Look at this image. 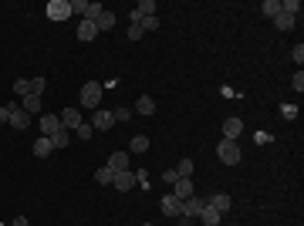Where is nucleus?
Listing matches in <instances>:
<instances>
[{"label":"nucleus","mask_w":304,"mask_h":226,"mask_svg":"<svg viewBox=\"0 0 304 226\" xmlns=\"http://www.w3.org/2000/svg\"><path fill=\"white\" fill-rule=\"evenodd\" d=\"M98 102H101V85L98 81H85L81 85V108H98Z\"/></svg>","instance_id":"obj_1"},{"label":"nucleus","mask_w":304,"mask_h":226,"mask_svg":"<svg viewBox=\"0 0 304 226\" xmlns=\"http://www.w3.org/2000/svg\"><path fill=\"white\" fill-rule=\"evenodd\" d=\"M216 156H220V162H226V166H236V162H240V145L230 142V138H223V142L216 145Z\"/></svg>","instance_id":"obj_2"},{"label":"nucleus","mask_w":304,"mask_h":226,"mask_svg":"<svg viewBox=\"0 0 304 226\" xmlns=\"http://www.w3.org/2000/svg\"><path fill=\"white\" fill-rule=\"evenodd\" d=\"M91 128H95V132H108V128H112L115 125V115L112 112H105V108H95V115H91Z\"/></svg>","instance_id":"obj_3"},{"label":"nucleus","mask_w":304,"mask_h":226,"mask_svg":"<svg viewBox=\"0 0 304 226\" xmlns=\"http://www.w3.org/2000/svg\"><path fill=\"white\" fill-rule=\"evenodd\" d=\"M47 17L51 21H68L71 17V0H51L47 4Z\"/></svg>","instance_id":"obj_4"},{"label":"nucleus","mask_w":304,"mask_h":226,"mask_svg":"<svg viewBox=\"0 0 304 226\" xmlns=\"http://www.w3.org/2000/svg\"><path fill=\"white\" fill-rule=\"evenodd\" d=\"M159 206H162V213L172 216V219H179V216H183V199H176L172 192H169V196H162V199H159Z\"/></svg>","instance_id":"obj_5"},{"label":"nucleus","mask_w":304,"mask_h":226,"mask_svg":"<svg viewBox=\"0 0 304 226\" xmlns=\"http://www.w3.org/2000/svg\"><path fill=\"white\" fill-rule=\"evenodd\" d=\"M7 108H11V125L14 128H27V125H31V118H27V112L21 108V102H11Z\"/></svg>","instance_id":"obj_6"},{"label":"nucleus","mask_w":304,"mask_h":226,"mask_svg":"<svg viewBox=\"0 0 304 226\" xmlns=\"http://www.w3.org/2000/svg\"><path fill=\"white\" fill-rule=\"evenodd\" d=\"M203 209H206V199H196V196H190V199H183V216H186V219H193V216H200Z\"/></svg>","instance_id":"obj_7"},{"label":"nucleus","mask_w":304,"mask_h":226,"mask_svg":"<svg viewBox=\"0 0 304 226\" xmlns=\"http://www.w3.org/2000/svg\"><path fill=\"white\" fill-rule=\"evenodd\" d=\"M54 132H61V115H44V118H41V135L51 138Z\"/></svg>","instance_id":"obj_8"},{"label":"nucleus","mask_w":304,"mask_h":226,"mask_svg":"<svg viewBox=\"0 0 304 226\" xmlns=\"http://www.w3.org/2000/svg\"><path fill=\"white\" fill-rule=\"evenodd\" d=\"M78 125H81V112H78V108H65V112H61V128L75 132Z\"/></svg>","instance_id":"obj_9"},{"label":"nucleus","mask_w":304,"mask_h":226,"mask_svg":"<svg viewBox=\"0 0 304 226\" xmlns=\"http://www.w3.org/2000/svg\"><path fill=\"white\" fill-rule=\"evenodd\" d=\"M240 135H244V122H240V118H226V122H223V138L236 142Z\"/></svg>","instance_id":"obj_10"},{"label":"nucleus","mask_w":304,"mask_h":226,"mask_svg":"<svg viewBox=\"0 0 304 226\" xmlns=\"http://www.w3.org/2000/svg\"><path fill=\"white\" fill-rule=\"evenodd\" d=\"M112 186H115V189H118V192H129V189H132V186H135V176H132V172H129V169H125V172H115Z\"/></svg>","instance_id":"obj_11"},{"label":"nucleus","mask_w":304,"mask_h":226,"mask_svg":"<svg viewBox=\"0 0 304 226\" xmlns=\"http://www.w3.org/2000/svg\"><path fill=\"white\" fill-rule=\"evenodd\" d=\"M206 203L213 206V209H216L220 216H223V213H230V206H233V203H230V196H226V192H216V196H210Z\"/></svg>","instance_id":"obj_12"},{"label":"nucleus","mask_w":304,"mask_h":226,"mask_svg":"<svg viewBox=\"0 0 304 226\" xmlns=\"http://www.w3.org/2000/svg\"><path fill=\"white\" fill-rule=\"evenodd\" d=\"M108 169L112 172H125L129 169V152H112V156H108Z\"/></svg>","instance_id":"obj_13"},{"label":"nucleus","mask_w":304,"mask_h":226,"mask_svg":"<svg viewBox=\"0 0 304 226\" xmlns=\"http://www.w3.org/2000/svg\"><path fill=\"white\" fill-rule=\"evenodd\" d=\"M172 196H176V199H190L193 196V179H176L172 182Z\"/></svg>","instance_id":"obj_14"},{"label":"nucleus","mask_w":304,"mask_h":226,"mask_svg":"<svg viewBox=\"0 0 304 226\" xmlns=\"http://www.w3.org/2000/svg\"><path fill=\"white\" fill-rule=\"evenodd\" d=\"M95 27H98V34H101V31H112V27H115V14L112 11H101L98 17H95Z\"/></svg>","instance_id":"obj_15"},{"label":"nucleus","mask_w":304,"mask_h":226,"mask_svg":"<svg viewBox=\"0 0 304 226\" xmlns=\"http://www.w3.org/2000/svg\"><path fill=\"white\" fill-rule=\"evenodd\" d=\"M78 37H81V41H95V37H98V27H95V21H81V24H78Z\"/></svg>","instance_id":"obj_16"},{"label":"nucleus","mask_w":304,"mask_h":226,"mask_svg":"<svg viewBox=\"0 0 304 226\" xmlns=\"http://www.w3.org/2000/svg\"><path fill=\"white\" fill-rule=\"evenodd\" d=\"M135 112H139V115H152V112H156V102H152V95H142V98L135 102Z\"/></svg>","instance_id":"obj_17"},{"label":"nucleus","mask_w":304,"mask_h":226,"mask_svg":"<svg viewBox=\"0 0 304 226\" xmlns=\"http://www.w3.org/2000/svg\"><path fill=\"white\" fill-rule=\"evenodd\" d=\"M51 148H54V145H51V138L41 135L37 142H34V156H37V159H47V156H51Z\"/></svg>","instance_id":"obj_18"},{"label":"nucleus","mask_w":304,"mask_h":226,"mask_svg":"<svg viewBox=\"0 0 304 226\" xmlns=\"http://www.w3.org/2000/svg\"><path fill=\"white\" fill-rule=\"evenodd\" d=\"M21 108L27 115H37V112H41V95H27V98L21 102Z\"/></svg>","instance_id":"obj_19"},{"label":"nucleus","mask_w":304,"mask_h":226,"mask_svg":"<svg viewBox=\"0 0 304 226\" xmlns=\"http://www.w3.org/2000/svg\"><path fill=\"white\" fill-rule=\"evenodd\" d=\"M200 223H203V226H216V223H220V213H216L213 206L206 203V209L200 213Z\"/></svg>","instance_id":"obj_20"},{"label":"nucleus","mask_w":304,"mask_h":226,"mask_svg":"<svg viewBox=\"0 0 304 226\" xmlns=\"http://www.w3.org/2000/svg\"><path fill=\"white\" fill-rule=\"evenodd\" d=\"M51 145H54V148H68V145H71V132H68V128L54 132V135H51Z\"/></svg>","instance_id":"obj_21"},{"label":"nucleus","mask_w":304,"mask_h":226,"mask_svg":"<svg viewBox=\"0 0 304 226\" xmlns=\"http://www.w3.org/2000/svg\"><path fill=\"white\" fill-rule=\"evenodd\" d=\"M260 11H264V17L274 21V17L281 14V0H264V4H260Z\"/></svg>","instance_id":"obj_22"},{"label":"nucleus","mask_w":304,"mask_h":226,"mask_svg":"<svg viewBox=\"0 0 304 226\" xmlns=\"http://www.w3.org/2000/svg\"><path fill=\"white\" fill-rule=\"evenodd\" d=\"M274 27H277V31H291V27H294V17H291V14H277V17H274Z\"/></svg>","instance_id":"obj_23"},{"label":"nucleus","mask_w":304,"mask_h":226,"mask_svg":"<svg viewBox=\"0 0 304 226\" xmlns=\"http://www.w3.org/2000/svg\"><path fill=\"white\" fill-rule=\"evenodd\" d=\"M112 179H115V172L108 169V166H101V169L95 172V182H98V186H112Z\"/></svg>","instance_id":"obj_24"},{"label":"nucleus","mask_w":304,"mask_h":226,"mask_svg":"<svg viewBox=\"0 0 304 226\" xmlns=\"http://www.w3.org/2000/svg\"><path fill=\"white\" fill-rule=\"evenodd\" d=\"M129 148H132L135 156H142V152H149V138L146 135H135L132 142H129Z\"/></svg>","instance_id":"obj_25"},{"label":"nucleus","mask_w":304,"mask_h":226,"mask_svg":"<svg viewBox=\"0 0 304 226\" xmlns=\"http://www.w3.org/2000/svg\"><path fill=\"white\" fill-rule=\"evenodd\" d=\"M281 11H284V14H291L294 21H297V17H301V0H284Z\"/></svg>","instance_id":"obj_26"},{"label":"nucleus","mask_w":304,"mask_h":226,"mask_svg":"<svg viewBox=\"0 0 304 226\" xmlns=\"http://www.w3.org/2000/svg\"><path fill=\"white\" fill-rule=\"evenodd\" d=\"M176 176L179 179H193V159H183L179 166H176Z\"/></svg>","instance_id":"obj_27"},{"label":"nucleus","mask_w":304,"mask_h":226,"mask_svg":"<svg viewBox=\"0 0 304 226\" xmlns=\"http://www.w3.org/2000/svg\"><path fill=\"white\" fill-rule=\"evenodd\" d=\"M135 11L142 14V17H156V0H142V4H135Z\"/></svg>","instance_id":"obj_28"},{"label":"nucleus","mask_w":304,"mask_h":226,"mask_svg":"<svg viewBox=\"0 0 304 226\" xmlns=\"http://www.w3.org/2000/svg\"><path fill=\"white\" fill-rule=\"evenodd\" d=\"M14 95L27 98V95H31V81H27V78H17V81H14Z\"/></svg>","instance_id":"obj_29"},{"label":"nucleus","mask_w":304,"mask_h":226,"mask_svg":"<svg viewBox=\"0 0 304 226\" xmlns=\"http://www.w3.org/2000/svg\"><path fill=\"white\" fill-rule=\"evenodd\" d=\"M75 135H78V138H81V142H88V138H91V135H95V128H91V125H88V122H81V125H78V128H75Z\"/></svg>","instance_id":"obj_30"},{"label":"nucleus","mask_w":304,"mask_h":226,"mask_svg":"<svg viewBox=\"0 0 304 226\" xmlns=\"http://www.w3.org/2000/svg\"><path fill=\"white\" fill-rule=\"evenodd\" d=\"M101 11H105L101 4H88V11H85V17H81V21H95V17H98Z\"/></svg>","instance_id":"obj_31"},{"label":"nucleus","mask_w":304,"mask_h":226,"mask_svg":"<svg viewBox=\"0 0 304 226\" xmlns=\"http://www.w3.org/2000/svg\"><path fill=\"white\" fill-rule=\"evenodd\" d=\"M139 27H142V31H159V17H142Z\"/></svg>","instance_id":"obj_32"},{"label":"nucleus","mask_w":304,"mask_h":226,"mask_svg":"<svg viewBox=\"0 0 304 226\" xmlns=\"http://www.w3.org/2000/svg\"><path fill=\"white\" fill-rule=\"evenodd\" d=\"M85 11H88V0H71V14L85 17Z\"/></svg>","instance_id":"obj_33"},{"label":"nucleus","mask_w":304,"mask_h":226,"mask_svg":"<svg viewBox=\"0 0 304 226\" xmlns=\"http://www.w3.org/2000/svg\"><path fill=\"white\" fill-rule=\"evenodd\" d=\"M44 88H47V81H44V78H31V95H41Z\"/></svg>","instance_id":"obj_34"},{"label":"nucleus","mask_w":304,"mask_h":226,"mask_svg":"<svg viewBox=\"0 0 304 226\" xmlns=\"http://www.w3.org/2000/svg\"><path fill=\"white\" fill-rule=\"evenodd\" d=\"M142 34H146V31H142L139 24H129V41H142Z\"/></svg>","instance_id":"obj_35"},{"label":"nucleus","mask_w":304,"mask_h":226,"mask_svg":"<svg viewBox=\"0 0 304 226\" xmlns=\"http://www.w3.org/2000/svg\"><path fill=\"white\" fill-rule=\"evenodd\" d=\"M115 122H129V118H132V112H129V108H125V105H122V108H115Z\"/></svg>","instance_id":"obj_36"},{"label":"nucleus","mask_w":304,"mask_h":226,"mask_svg":"<svg viewBox=\"0 0 304 226\" xmlns=\"http://www.w3.org/2000/svg\"><path fill=\"white\" fill-rule=\"evenodd\" d=\"M281 115L284 118H297V105H281Z\"/></svg>","instance_id":"obj_37"},{"label":"nucleus","mask_w":304,"mask_h":226,"mask_svg":"<svg viewBox=\"0 0 304 226\" xmlns=\"http://www.w3.org/2000/svg\"><path fill=\"white\" fill-rule=\"evenodd\" d=\"M291 85H294V91H304V74H301V71L294 74V81H291Z\"/></svg>","instance_id":"obj_38"},{"label":"nucleus","mask_w":304,"mask_h":226,"mask_svg":"<svg viewBox=\"0 0 304 226\" xmlns=\"http://www.w3.org/2000/svg\"><path fill=\"white\" fill-rule=\"evenodd\" d=\"M0 122H11V108L7 105H0Z\"/></svg>","instance_id":"obj_39"},{"label":"nucleus","mask_w":304,"mask_h":226,"mask_svg":"<svg viewBox=\"0 0 304 226\" xmlns=\"http://www.w3.org/2000/svg\"><path fill=\"white\" fill-rule=\"evenodd\" d=\"M11 226H27V219H24V216H17V219H14Z\"/></svg>","instance_id":"obj_40"},{"label":"nucleus","mask_w":304,"mask_h":226,"mask_svg":"<svg viewBox=\"0 0 304 226\" xmlns=\"http://www.w3.org/2000/svg\"><path fill=\"white\" fill-rule=\"evenodd\" d=\"M142 226H152V223H142Z\"/></svg>","instance_id":"obj_41"}]
</instances>
